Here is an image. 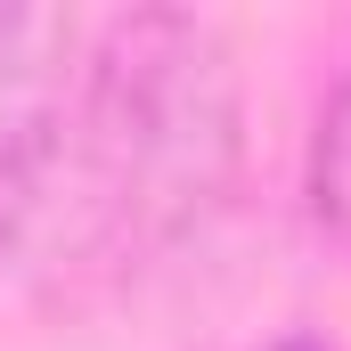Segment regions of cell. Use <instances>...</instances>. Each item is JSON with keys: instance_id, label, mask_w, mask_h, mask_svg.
I'll return each instance as SVG.
<instances>
[{"instance_id": "cell-1", "label": "cell", "mask_w": 351, "mask_h": 351, "mask_svg": "<svg viewBox=\"0 0 351 351\" xmlns=\"http://www.w3.org/2000/svg\"><path fill=\"white\" fill-rule=\"evenodd\" d=\"M58 172L82 196V245L98 262H147L196 237L237 180V66L188 8H131L106 25L66 123Z\"/></svg>"}, {"instance_id": "cell-2", "label": "cell", "mask_w": 351, "mask_h": 351, "mask_svg": "<svg viewBox=\"0 0 351 351\" xmlns=\"http://www.w3.org/2000/svg\"><path fill=\"white\" fill-rule=\"evenodd\" d=\"M74 98V25L58 8H0V262L33 229Z\"/></svg>"}, {"instance_id": "cell-3", "label": "cell", "mask_w": 351, "mask_h": 351, "mask_svg": "<svg viewBox=\"0 0 351 351\" xmlns=\"http://www.w3.org/2000/svg\"><path fill=\"white\" fill-rule=\"evenodd\" d=\"M311 213H319L327 245L351 262V66H343V82L327 90L319 131H311Z\"/></svg>"}, {"instance_id": "cell-4", "label": "cell", "mask_w": 351, "mask_h": 351, "mask_svg": "<svg viewBox=\"0 0 351 351\" xmlns=\"http://www.w3.org/2000/svg\"><path fill=\"white\" fill-rule=\"evenodd\" d=\"M269 351H327V343H311V335H286V343H269Z\"/></svg>"}]
</instances>
